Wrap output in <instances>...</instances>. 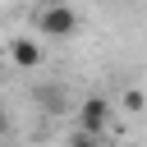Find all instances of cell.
I'll use <instances>...</instances> for the list:
<instances>
[{
	"mask_svg": "<svg viewBox=\"0 0 147 147\" xmlns=\"http://www.w3.org/2000/svg\"><path fill=\"white\" fill-rule=\"evenodd\" d=\"M0 124H5V115H0Z\"/></svg>",
	"mask_w": 147,
	"mask_h": 147,
	"instance_id": "5",
	"label": "cell"
},
{
	"mask_svg": "<svg viewBox=\"0 0 147 147\" xmlns=\"http://www.w3.org/2000/svg\"><path fill=\"white\" fill-rule=\"evenodd\" d=\"M110 119H115V106L106 96H83L78 101V129L92 133V138H106L110 133Z\"/></svg>",
	"mask_w": 147,
	"mask_h": 147,
	"instance_id": "2",
	"label": "cell"
},
{
	"mask_svg": "<svg viewBox=\"0 0 147 147\" xmlns=\"http://www.w3.org/2000/svg\"><path fill=\"white\" fill-rule=\"evenodd\" d=\"M41 60H46V51H41L37 37H14L9 41V64L14 69H41Z\"/></svg>",
	"mask_w": 147,
	"mask_h": 147,
	"instance_id": "3",
	"label": "cell"
},
{
	"mask_svg": "<svg viewBox=\"0 0 147 147\" xmlns=\"http://www.w3.org/2000/svg\"><path fill=\"white\" fill-rule=\"evenodd\" d=\"M32 23H37V32L51 37V41H64V37L78 32V14H74V5H60V0H46V5L37 9Z\"/></svg>",
	"mask_w": 147,
	"mask_h": 147,
	"instance_id": "1",
	"label": "cell"
},
{
	"mask_svg": "<svg viewBox=\"0 0 147 147\" xmlns=\"http://www.w3.org/2000/svg\"><path fill=\"white\" fill-rule=\"evenodd\" d=\"M119 110H124V115H142V110H147V96H142L138 87H129V92L119 96Z\"/></svg>",
	"mask_w": 147,
	"mask_h": 147,
	"instance_id": "4",
	"label": "cell"
}]
</instances>
